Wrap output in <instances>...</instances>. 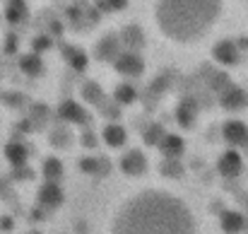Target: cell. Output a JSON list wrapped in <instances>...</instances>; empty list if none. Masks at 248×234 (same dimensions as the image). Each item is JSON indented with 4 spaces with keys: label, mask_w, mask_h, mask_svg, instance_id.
<instances>
[{
    "label": "cell",
    "mask_w": 248,
    "mask_h": 234,
    "mask_svg": "<svg viewBox=\"0 0 248 234\" xmlns=\"http://www.w3.org/2000/svg\"><path fill=\"white\" fill-rule=\"evenodd\" d=\"M111 234H198V225L181 198L166 191H142L118 208Z\"/></svg>",
    "instance_id": "1"
},
{
    "label": "cell",
    "mask_w": 248,
    "mask_h": 234,
    "mask_svg": "<svg viewBox=\"0 0 248 234\" xmlns=\"http://www.w3.org/2000/svg\"><path fill=\"white\" fill-rule=\"evenodd\" d=\"M224 0H155V22L173 44H198L205 39L219 15Z\"/></svg>",
    "instance_id": "2"
},
{
    "label": "cell",
    "mask_w": 248,
    "mask_h": 234,
    "mask_svg": "<svg viewBox=\"0 0 248 234\" xmlns=\"http://www.w3.org/2000/svg\"><path fill=\"white\" fill-rule=\"evenodd\" d=\"M113 68L121 75H125V78H138L145 70V61H142V56L138 51H121L113 58Z\"/></svg>",
    "instance_id": "3"
},
{
    "label": "cell",
    "mask_w": 248,
    "mask_h": 234,
    "mask_svg": "<svg viewBox=\"0 0 248 234\" xmlns=\"http://www.w3.org/2000/svg\"><path fill=\"white\" fill-rule=\"evenodd\" d=\"M217 171H219L224 179H236V176L244 171V157L236 152V148L222 152L219 162H217Z\"/></svg>",
    "instance_id": "4"
},
{
    "label": "cell",
    "mask_w": 248,
    "mask_h": 234,
    "mask_svg": "<svg viewBox=\"0 0 248 234\" xmlns=\"http://www.w3.org/2000/svg\"><path fill=\"white\" fill-rule=\"evenodd\" d=\"M222 138L232 148H246L248 145V126L244 121H227L222 126Z\"/></svg>",
    "instance_id": "5"
},
{
    "label": "cell",
    "mask_w": 248,
    "mask_h": 234,
    "mask_svg": "<svg viewBox=\"0 0 248 234\" xmlns=\"http://www.w3.org/2000/svg\"><path fill=\"white\" fill-rule=\"evenodd\" d=\"M121 171L128 176H142L147 171V157L142 155L140 150H128L125 155L121 157Z\"/></svg>",
    "instance_id": "6"
},
{
    "label": "cell",
    "mask_w": 248,
    "mask_h": 234,
    "mask_svg": "<svg viewBox=\"0 0 248 234\" xmlns=\"http://www.w3.org/2000/svg\"><path fill=\"white\" fill-rule=\"evenodd\" d=\"M58 116H61L65 123H73V126H87V123H89V114L84 111L78 101H70V99H65V101L58 106Z\"/></svg>",
    "instance_id": "7"
},
{
    "label": "cell",
    "mask_w": 248,
    "mask_h": 234,
    "mask_svg": "<svg viewBox=\"0 0 248 234\" xmlns=\"http://www.w3.org/2000/svg\"><path fill=\"white\" fill-rule=\"evenodd\" d=\"M212 56H215V61L217 63H222V66H236L239 63V49H236V44L234 41H229V39H222V41H217L215 44V49H212Z\"/></svg>",
    "instance_id": "8"
},
{
    "label": "cell",
    "mask_w": 248,
    "mask_h": 234,
    "mask_svg": "<svg viewBox=\"0 0 248 234\" xmlns=\"http://www.w3.org/2000/svg\"><path fill=\"white\" fill-rule=\"evenodd\" d=\"M39 203H41V208H46V210L61 208V205H63V191H61V186L46 181V184L39 188Z\"/></svg>",
    "instance_id": "9"
},
{
    "label": "cell",
    "mask_w": 248,
    "mask_h": 234,
    "mask_svg": "<svg viewBox=\"0 0 248 234\" xmlns=\"http://www.w3.org/2000/svg\"><path fill=\"white\" fill-rule=\"evenodd\" d=\"M159 152L164 155V159H181L183 150H186V143L181 135H173V133H164V138L159 140Z\"/></svg>",
    "instance_id": "10"
},
{
    "label": "cell",
    "mask_w": 248,
    "mask_h": 234,
    "mask_svg": "<svg viewBox=\"0 0 248 234\" xmlns=\"http://www.w3.org/2000/svg\"><path fill=\"white\" fill-rule=\"evenodd\" d=\"M246 215L239 213V210H224L222 217H219V225H222V232L227 234H241L246 227Z\"/></svg>",
    "instance_id": "11"
},
{
    "label": "cell",
    "mask_w": 248,
    "mask_h": 234,
    "mask_svg": "<svg viewBox=\"0 0 248 234\" xmlns=\"http://www.w3.org/2000/svg\"><path fill=\"white\" fill-rule=\"evenodd\" d=\"M118 53H121V39H118L116 34L101 36V41H99V46H96V58L113 63V58H116Z\"/></svg>",
    "instance_id": "12"
},
{
    "label": "cell",
    "mask_w": 248,
    "mask_h": 234,
    "mask_svg": "<svg viewBox=\"0 0 248 234\" xmlns=\"http://www.w3.org/2000/svg\"><path fill=\"white\" fill-rule=\"evenodd\" d=\"M222 106L224 109H229V111H239L241 106H246L248 104V97H246V92L244 89H239V87H224L222 89Z\"/></svg>",
    "instance_id": "13"
},
{
    "label": "cell",
    "mask_w": 248,
    "mask_h": 234,
    "mask_svg": "<svg viewBox=\"0 0 248 234\" xmlns=\"http://www.w3.org/2000/svg\"><path fill=\"white\" fill-rule=\"evenodd\" d=\"M80 169L84 174H92V176H106L111 171V162L106 157H82Z\"/></svg>",
    "instance_id": "14"
},
{
    "label": "cell",
    "mask_w": 248,
    "mask_h": 234,
    "mask_svg": "<svg viewBox=\"0 0 248 234\" xmlns=\"http://www.w3.org/2000/svg\"><path fill=\"white\" fill-rule=\"evenodd\" d=\"M118 39L125 44L128 51H140V49L145 46V34H142V29H140L138 24H128V27L121 32Z\"/></svg>",
    "instance_id": "15"
},
{
    "label": "cell",
    "mask_w": 248,
    "mask_h": 234,
    "mask_svg": "<svg viewBox=\"0 0 248 234\" xmlns=\"http://www.w3.org/2000/svg\"><path fill=\"white\" fill-rule=\"evenodd\" d=\"M195 116H198V104L195 99H183L176 109V121L183 126V128H193L195 126Z\"/></svg>",
    "instance_id": "16"
},
{
    "label": "cell",
    "mask_w": 248,
    "mask_h": 234,
    "mask_svg": "<svg viewBox=\"0 0 248 234\" xmlns=\"http://www.w3.org/2000/svg\"><path fill=\"white\" fill-rule=\"evenodd\" d=\"M101 138H104V143H106L108 148H123L125 140H128V133H125V128L118 126V123H106L104 131H101Z\"/></svg>",
    "instance_id": "17"
},
{
    "label": "cell",
    "mask_w": 248,
    "mask_h": 234,
    "mask_svg": "<svg viewBox=\"0 0 248 234\" xmlns=\"http://www.w3.org/2000/svg\"><path fill=\"white\" fill-rule=\"evenodd\" d=\"M41 174H44L46 181L58 184V181L63 179V162H61L58 157H46V159H44V167H41Z\"/></svg>",
    "instance_id": "18"
},
{
    "label": "cell",
    "mask_w": 248,
    "mask_h": 234,
    "mask_svg": "<svg viewBox=\"0 0 248 234\" xmlns=\"http://www.w3.org/2000/svg\"><path fill=\"white\" fill-rule=\"evenodd\" d=\"M82 99L87 101V104H89V106H96V109H99V106H101V104H104V101H106L108 97L104 94V89H101V87H99L96 82H84V87H82Z\"/></svg>",
    "instance_id": "19"
},
{
    "label": "cell",
    "mask_w": 248,
    "mask_h": 234,
    "mask_svg": "<svg viewBox=\"0 0 248 234\" xmlns=\"http://www.w3.org/2000/svg\"><path fill=\"white\" fill-rule=\"evenodd\" d=\"M5 157H7V162H10L12 167H22V164H27V159H29V148H24L22 143H10V145L5 148Z\"/></svg>",
    "instance_id": "20"
},
{
    "label": "cell",
    "mask_w": 248,
    "mask_h": 234,
    "mask_svg": "<svg viewBox=\"0 0 248 234\" xmlns=\"http://www.w3.org/2000/svg\"><path fill=\"white\" fill-rule=\"evenodd\" d=\"M48 143H51V148H56V150L70 148V143H73V133H70L68 128H53V131L48 133Z\"/></svg>",
    "instance_id": "21"
},
{
    "label": "cell",
    "mask_w": 248,
    "mask_h": 234,
    "mask_svg": "<svg viewBox=\"0 0 248 234\" xmlns=\"http://www.w3.org/2000/svg\"><path fill=\"white\" fill-rule=\"evenodd\" d=\"M164 126L162 123H150L145 131H142V143L145 145H150V148H157L159 145V140L164 138Z\"/></svg>",
    "instance_id": "22"
},
{
    "label": "cell",
    "mask_w": 248,
    "mask_h": 234,
    "mask_svg": "<svg viewBox=\"0 0 248 234\" xmlns=\"http://www.w3.org/2000/svg\"><path fill=\"white\" fill-rule=\"evenodd\" d=\"M135 99H138V92H135V87L128 84V82L118 84L116 92H113V101H116L118 106H121V104H133Z\"/></svg>",
    "instance_id": "23"
},
{
    "label": "cell",
    "mask_w": 248,
    "mask_h": 234,
    "mask_svg": "<svg viewBox=\"0 0 248 234\" xmlns=\"http://www.w3.org/2000/svg\"><path fill=\"white\" fill-rule=\"evenodd\" d=\"M159 171H162V176H166V179H181L183 164H181V159H164L162 167H159Z\"/></svg>",
    "instance_id": "24"
},
{
    "label": "cell",
    "mask_w": 248,
    "mask_h": 234,
    "mask_svg": "<svg viewBox=\"0 0 248 234\" xmlns=\"http://www.w3.org/2000/svg\"><path fill=\"white\" fill-rule=\"evenodd\" d=\"M65 58H68V63L75 70H84V66H87V56L82 51H78V49H65Z\"/></svg>",
    "instance_id": "25"
},
{
    "label": "cell",
    "mask_w": 248,
    "mask_h": 234,
    "mask_svg": "<svg viewBox=\"0 0 248 234\" xmlns=\"http://www.w3.org/2000/svg\"><path fill=\"white\" fill-rule=\"evenodd\" d=\"M22 70L29 73V75H39L41 73V61L36 56H24L22 58Z\"/></svg>",
    "instance_id": "26"
},
{
    "label": "cell",
    "mask_w": 248,
    "mask_h": 234,
    "mask_svg": "<svg viewBox=\"0 0 248 234\" xmlns=\"http://www.w3.org/2000/svg\"><path fill=\"white\" fill-rule=\"evenodd\" d=\"M15 171H12V179L15 181H27V179H31L34 176V171L27 167V164H22V167H12Z\"/></svg>",
    "instance_id": "27"
},
{
    "label": "cell",
    "mask_w": 248,
    "mask_h": 234,
    "mask_svg": "<svg viewBox=\"0 0 248 234\" xmlns=\"http://www.w3.org/2000/svg\"><path fill=\"white\" fill-rule=\"evenodd\" d=\"M80 143H82V148H96V135H94L92 131H84Z\"/></svg>",
    "instance_id": "28"
},
{
    "label": "cell",
    "mask_w": 248,
    "mask_h": 234,
    "mask_svg": "<svg viewBox=\"0 0 248 234\" xmlns=\"http://www.w3.org/2000/svg\"><path fill=\"white\" fill-rule=\"evenodd\" d=\"M236 201L244 205V215H246V220H248V193H244V196H236Z\"/></svg>",
    "instance_id": "29"
},
{
    "label": "cell",
    "mask_w": 248,
    "mask_h": 234,
    "mask_svg": "<svg viewBox=\"0 0 248 234\" xmlns=\"http://www.w3.org/2000/svg\"><path fill=\"white\" fill-rule=\"evenodd\" d=\"M12 227H15L12 217H2V220H0V230H12Z\"/></svg>",
    "instance_id": "30"
},
{
    "label": "cell",
    "mask_w": 248,
    "mask_h": 234,
    "mask_svg": "<svg viewBox=\"0 0 248 234\" xmlns=\"http://www.w3.org/2000/svg\"><path fill=\"white\" fill-rule=\"evenodd\" d=\"M44 210H46V208H36V210H34V215H29V217H31V220H44V217H46V213H44Z\"/></svg>",
    "instance_id": "31"
},
{
    "label": "cell",
    "mask_w": 248,
    "mask_h": 234,
    "mask_svg": "<svg viewBox=\"0 0 248 234\" xmlns=\"http://www.w3.org/2000/svg\"><path fill=\"white\" fill-rule=\"evenodd\" d=\"M244 234H248V222H246V227H244Z\"/></svg>",
    "instance_id": "32"
},
{
    "label": "cell",
    "mask_w": 248,
    "mask_h": 234,
    "mask_svg": "<svg viewBox=\"0 0 248 234\" xmlns=\"http://www.w3.org/2000/svg\"><path fill=\"white\" fill-rule=\"evenodd\" d=\"M29 234H41V232H29Z\"/></svg>",
    "instance_id": "33"
}]
</instances>
